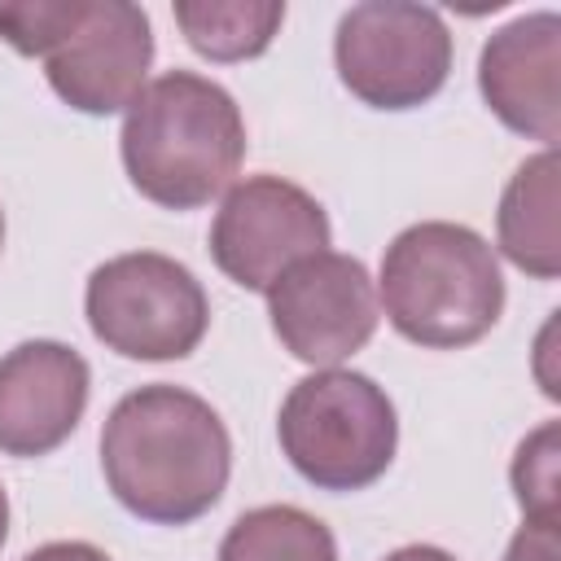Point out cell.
Here are the masks:
<instances>
[{
	"label": "cell",
	"mask_w": 561,
	"mask_h": 561,
	"mask_svg": "<svg viewBox=\"0 0 561 561\" xmlns=\"http://www.w3.org/2000/svg\"><path fill=\"white\" fill-rule=\"evenodd\" d=\"M504 561H557V522H526L513 535Z\"/></svg>",
	"instance_id": "17"
},
{
	"label": "cell",
	"mask_w": 561,
	"mask_h": 561,
	"mask_svg": "<svg viewBox=\"0 0 561 561\" xmlns=\"http://www.w3.org/2000/svg\"><path fill=\"white\" fill-rule=\"evenodd\" d=\"M557 149L526 158L504 184L495 210V241L513 267L535 280H557L561 272V232H557Z\"/></svg>",
	"instance_id": "12"
},
{
	"label": "cell",
	"mask_w": 561,
	"mask_h": 561,
	"mask_svg": "<svg viewBox=\"0 0 561 561\" xmlns=\"http://www.w3.org/2000/svg\"><path fill=\"white\" fill-rule=\"evenodd\" d=\"M4 539H9V495L0 486V548H4Z\"/></svg>",
	"instance_id": "20"
},
{
	"label": "cell",
	"mask_w": 561,
	"mask_h": 561,
	"mask_svg": "<svg viewBox=\"0 0 561 561\" xmlns=\"http://www.w3.org/2000/svg\"><path fill=\"white\" fill-rule=\"evenodd\" d=\"M92 390L88 359L53 337L13 346L0 359V451L4 456H48L83 421Z\"/></svg>",
	"instance_id": "10"
},
{
	"label": "cell",
	"mask_w": 561,
	"mask_h": 561,
	"mask_svg": "<svg viewBox=\"0 0 561 561\" xmlns=\"http://www.w3.org/2000/svg\"><path fill=\"white\" fill-rule=\"evenodd\" d=\"M386 561H456V557L434 548V543H408V548H394Z\"/></svg>",
	"instance_id": "19"
},
{
	"label": "cell",
	"mask_w": 561,
	"mask_h": 561,
	"mask_svg": "<svg viewBox=\"0 0 561 561\" xmlns=\"http://www.w3.org/2000/svg\"><path fill=\"white\" fill-rule=\"evenodd\" d=\"M557 438H561L557 421H543L530 438H522V447L513 456L508 478H513L526 522H557V465H561Z\"/></svg>",
	"instance_id": "15"
},
{
	"label": "cell",
	"mask_w": 561,
	"mask_h": 561,
	"mask_svg": "<svg viewBox=\"0 0 561 561\" xmlns=\"http://www.w3.org/2000/svg\"><path fill=\"white\" fill-rule=\"evenodd\" d=\"M276 438L298 478L320 491L373 486L399 447V416L390 394L351 368H320L289 386Z\"/></svg>",
	"instance_id": "4"
},
{
	"label": "cell",
	"mask_w": 561,
	"mask_h": 561,
	"mask_svg": "<svg viewBox=\"0 0 561 561\" xmlns=\"http://www.w3.org/2000/svg\"><path fill=\"white\" fill-rule=\"evenodd\" d=\"M561 18L552 9L522 13L500 26L478 57V92L486 110L517 136L557 149L561 136Z\"/></svg>",
	"instance_id": "11"
},
{
	"label": "cell",
	"mask_w": 561,
	"mask_h": 561,
	"mask_svg": "<svg viewBox=\"0 0 561 561\" xmlns=\"http://www.w3.org/2000/svg\"><path fill=\"white\" fill-rule=\"evenodd\" d=\"M267 316L272 333L294 359L311 368H333L368 346L381 307L368 267L351 254L324 250L294 263L267 289Z\"/></svg>",
	"instance_id": "8"
},
{
	"label": "cell",
	"mask_w": 561,
	"mask_h": 561,
	"mask_svg": "<svg viewBox=\"0 0 561 561\" xmlns=\"http://www.w3.org/2000/svg\"><path fill=\"white\" fill-rule=\"evenodd\" d=\"M153 66L149 13L131 0H79L70 31L44 57L53 92L92 118L118 114L145 88Z\"/></svg>",
	"instance_id": "9"
},
{
	"label": "cell",
	"mask_w": 561,
	"mask_h": 561,
	"mask_svg": "<svg viewBox=\"0 0 561 561\" xmlns=\"http://www.w3.org/2000/svg\"><path fill=\"white\" fill-rule=\"evenodd\" d=\"M92 337L123 359H184L210 329V298L202 280L153 250L105 259L83 289Z\"/></svg>",
	"instance_id": "5"
},
{
	"label": "cell",
	"mask_w": 561,
	"mask_h": 561,
	"mask_svg": "<svg viewBox=\"0 0 561 561\" xmlns=\"http://www.w3.org/2000/svg\"><path fill=\"white\" fill-rule=\"evenodd\" d=\"M22 561H110L96 543L83 539H57V543H39L35 552H26Z\"/></svg>",
	"instance_id": "18"
},
{
	"label": "cell",
	"mask_w": 561,
	"mask_h": 561,
	"mask_svg": "<svg viewBox=\"0 0 561 561\" xmlns=\"http://www.w3.org/2000/svg\"><path fill=\"white\" fill-rule=\"evenodd\" d=\"M215 561H337V539L298 504H263L228 526Z\"/></svg>",
	"instance_id": "14"
},
{
	"label": "cell",
	"mask_w": 561,
	"mask_h": 561,
	"mask_svg": "<svg viewBox=\"0 0 561 561\" xmlns=\"http://www.w3.org/2000/svg\"><path fill=\"white\" fill-rule=\"evenodd\" d=\"M333 66L355 101L390 114L416 110L451 75V31L430 4L364 0L337 22Z\"/></svg>",
	"instance_id": "6"
},
{
	"label": "cell",
	"mask_w": 561,
	"mask_h": 561,
	"mask_svg": "<svg viewBox=\"0 0 561 561\" xmlns=\"http://www.w3.org/2000/svg\"><path fill=\"white\" fill-rule=\"evenodd\" d=\"M0 245H4V215H0Z\"/></svg>",
	"instance_id": "21"
},
{
	"label": "cell",
	"mask_w": 561,
	"mask_h": 561,
	"mask_svg": "<svg viewBox=\"0 0 561 561\" xmlns=\"http://www.w3.org/2000/svg\"><path fill=\"white\" fill-rule=\"evenodd\" d=\"M377 307H386L390 329L412 346H473L495 329L504 311V276L495 250L465 224H412L381 254Z\"/></svg>",
	"instance_id": "3"
},
{
	"label": "cell",
	"mask_w": 561,
	"mask_h": 561,
	"mask_svg": "<svg viewBox=\"0 0 561 561\" xmlns=\"http://www.w3.org/2000/svg\"><path fill=\"white\" fill-rule=\"evenodd\" d=\"M175 22L197 57L250 61L272 48L285 22V4L280 0H175Z\"/></svg>",
	"instance_id": "13"
},
{
	"label": "cell",
	"mask_w": 561,
	"mask_h": 561,
	"mask_svg": "<svg viewBox=\"0 0 561 561\" xmlns=\"http://www.w3.org/2000/svg\"><path fill=\"white\" fill-rule=\"evenodd\" d=\"M329 250V215L324 206L280 180L250 175L232 184L210 224V259L215 267L254 294H267L294 263Z\"/></svg>",
	"instance_id": "7"
},
{
	"label": "cell",
	"mask_w": 561,
	"mask_h": 561,
	"mask_svg": "<svg viewBox=\"0 0 561 561\" xmlns=\"http://www.w3.org/2000/svg\"><path fill=\"white\" fill-rule=\"evenodd\" d=\"M101 473L131 517L188 526L219 504L232 473V438L202 394L153 381L110 408Z\"/></svg>",
	"instance_id": "1"
},
{
	"label": "cell",
	"mask_w": 561,
	"mask_h": 561,
	"mask_svg": "<svg viewBox=\"0 0 561 561\" xmlns=\"http://www.w3.org/2000/svg\"><path fill=\"white\" fill-rule=\"evenodd\" d=\"M118 153L140 197L162 210H197L241 171L245 123L228 88L193 70H167L123 110Z\"/></svg>",
	"instance_id": "2"
},
{
	"label": "cell",
	"mask_w": 561,
	"mask_h": 561,
	"mask_svg": "<svg viewBox=\"0 0 561 561\" xmlns=\"http://www.w3.org/2000/svg\"><path fill=\"white\" fill-rule=\"evenodd\" d=\"M79 0H4L0 39L22 57H48L53 44L70 31Z\"/></svg>",
	"instance_id": "16"
}]
</instances>
